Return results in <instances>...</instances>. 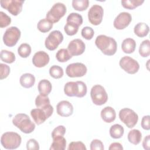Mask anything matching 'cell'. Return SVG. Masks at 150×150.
I'll return each mask as SVG.
<instances>
[{"mask_svg":"<svg viewBox=\"0 0 150 150\" xmlns=\"http://www.w3.org/2000/svg\"><path fill=\"white\" fill-rule=\"evenodd\" d=\"M119 118L129 128H133L138 120V114L132 110L128 108L121 109L119 112Z\"/></svg>","mask_w":150,"mask_h":150,"instance_id":"obj_7","label":"cell"},{"mask_svg":"<svg viewBox=\"0 0 150 150\" xmlns=\"http://www.w3.org/2000/svg\"><path fill=\"white\" fill-rule=\"evenodd\" d=\"M81 36L86 40H91L94 35V31L91 27H84L81 32Z\"/></svg>","mask_w":150,"mask_h":150,"instance_id":"obj_39","label":"cell"},{"mask_svg":"<svg viewBox=\"0 0 150 150\" xmlns=\"http://www.w3.org/2000/svg\"><path fill=\"white\" fill-rule=\"evenodd\" d=\"M38 89L40 94L43 96H48L52 89L51 83L46 79L41 80L38 85Z\"/></svg>","mask_w":150,"mask_h":150,"instance_id":"obj_23","label":"cell"},{"mask_svg":"<svg viewBox=\"0 0 150 150\" xmlns=\"http://www.w3.org/2000/svg\"><path fill=\"white\" fill-rule=\"evenodd\" d=\"M63 40V35L61 32L57 30H53L45 39V47L49 50H54Z\"/></svg>","mask_w":150,"mask_h":150,"instance_id":"obj_9","label":"cell"},{"mask_svg":"<svg viewBox=\"0 0 150 150\" xmlns=\"http://www.w3.org/2000/svg\"><path fill=\"white\" fill-rule=\"evenodd\" d=\"M90 96L93 103L97 105H103L108 100V94L105 88L100 84L92 87Z\"/></svg>","mask_w":150,"mask_h":150,"instance_id":"obj_5","label":"cell"},{"mask_svg":"<svg viewBox=\"0 0 150 150\" xmlns=\"http://www.w3.org/2000/svg\"><path fill=\"white\" fill-rule=\"evenodd\" d=\"M95 44L105 55L112 56L117 52V43L111 37L104 35H98L96 39Z\"/></svg>","mask_w":150,"mask_h":150,"instance_id":"obj_1","label":"cell"},{"mask_svg":"<svg viewBox=\"0 0 150 150\" xmlns=\"http://www.w3.org/2000/svg\"><path fill=\"white\" fill-rule=\"evenodd\" d=\"M0 69H1V80H3L6 78L10 73V67L7 64L1 63L0 64Z\"/></svg>","mask_w":150,"mask_h":150,"instance_id":"obj_42","label":"cell"},{"mask_svg":"<svg viewBox=\"0 0 150 150\" xmlns=\"http://www.w3.org/2000/svg\"><path fill=\"white\" fill-rule=\"evenodd\" d=\"M21 30L16 26H11L8 28L4 35L3 41L4 44L8 47H12L16 45L21 37Z\"/></svg>","mask_w":150,"mask_h":150,"instance_id":"obj_8","label":"cell"},{"mask_svg":"<svg viewBox=\"0 0 150 150\" xmlns=\"http://www.w3.org/2000/svg\"><path fill=\"white\" fill-rule=\"evenodd\" d=\"M144 2V0H125L121 1L122 6L128 9H134L141 5Z\"/></svg>","mask_w":150,"mask_h":150,"instance_id":"obj_32","label":"cell"},{"mask_svg":"<svg viewBox=\"0 0 150 150\" xmlns=\"http://www.w3.org/2000/svg\"><path fill=\"white\" fill-rule=\"evenodd\" d=\"M149 115H145L142 117L141 120V127L144 129L149 130L150 124H149Z\"/></svg>","mask_w":150,"mask_h":150,"instance_id":"obj_45","label":"cell"},{"mask_svg":"<svg viewBox=\"0 0 150 150\" xmlns=\"http://www.w3.org/2000/svg\"><path fill=\"white\" fill-rule=\"evenodd\" d=\"M87 71V67L82 63H73L69 64L66 69V73L70 77L84 76Z\"/></svg>","mask_w":150,"mask_h":150,"instance_id":"obj_12","label":"cell"},{"mask_svg":"<svg viewBox=\"0 0 150 150\" xmlns=\"http://www.w3.org/2000/svg\"><path fill=\"white\" fill-rule=\"evenodd\" d=\"M12 124L25 134H30L35 129V124L26 114H17L12 119Z\"/></svg>","mask_w":150,"mask_h":150,"instance_id":"obj_3","label":"cell"},{"mask_svg":"<svg viewBox=\"0 0 150 150\" xmlns=\"http://www.w3.org/2000/svg\"><path fill=\"white\" fill-rule=\"evenodd\" d=\"M56 111L58 115L61 117H67L73 112V107L68 101L63 100L59 102L56 105Z\"/></svg>","mask_w":150,"mask_h":150,"instance_id":"obj_16","label":"cell"},{"mask_svg":"<svg viewBox=\"0 0 150 150\" xmlns=\"http://www.w3.org/2000/svg\"><path fill=\"white\" fill-rule=\"evenodd\" d=\"M149 31L148 25L144 22H139L137 23L134 29V33L139 38H143L148 35Z\"/></svg>","mask_w":150,"mask_h":150,"instance_id":"obj_25","label":"cell"},{"mask_svg":"<svg viewBox=\"0 0 150 150\" xmlns=\"http://www.w3.org/2000/svg\"><path fill=\"white\" fill-rule=\"evenodd\" d=\"M24 2L23 0H2L0 3L2 8L6 9L12 15L17 16L22 11Z\"/></svg>","mask_w":150,"mask_h":150,"instance_id":"obj_11","label":"cell"},{"mask_svg":"<svg viewBox=\"0 0 150 150\" xmlns=\"http://www.w3.org/2000/svg\"><path fill=\"white\" fill-rule=\"evenodd\" d=\"M79 26L70 23V22H67L66 24L64 25V30L66 33L69 36H73L76 35L78 30H79Z\"/></svg>","mask_w":150,"mask_h":150,"instance_id":"obj_37","label":"cell"},{"mask_svg":"<svg viewBox=\"0 0 150 150\" xmlns=\"http://www.w3.org/2000/svg\"><path fill=\"white\" fill-rule=\"evenodd\" d=\"M11 23V18L5 12H0V27L1 28L8 26Z\"/></svg>","mask_w":150,"mask_h":150,"instance_id":"obj_38","label":"cell"},{"mask_svg":"<svg viewBox=\"0 0 150 150\" xmlns=\"http://www.w3.org/2000/svg\"><path fill=\"white\" fill-rule=\"evenodd\" d=\"M0 57L2 62L6 63H12L15 61V54L7 50H2L0 54Z\"/></svg>","mask_w":150,"mask_h":150,"instance_id":"obj_30","label":"cell"},{"mask_svg":"<svg viewBox=\"0 0 150 150\" xmlns=\"http://www.w3.org/2000/svg\"><path fill=\"white\" fill-rule=\"evenodd\" d=\"M49 54L44 51H39L35 53L32 57L33 64L36 67H42L47 65L49 62Z\"/></svg>","mask_w":150,"mask_h":150,"instance_id":"obj_17","label":"cell"},{"mask_svg":"<svg viewBox=\"0 0 150 150\" xmlns=\"http://www.w3.org/2000/svg\"><path fill=\"white\" fill-rule=\"evenodd\" d=\"M66 131V129L65 127L63 125H59L54 128L52 132V138L58 137V136H64Z\"/></svg>","mask_w":150,"mask_h":150,"instance_id":"obj_41","label":"cell"},{"mask_svg":"<svg viewBox=\"0 0 150 150\" xmlns=\"http://www.w3.org/2000/svg\"><path fill=\"white\" fill-rule=\"evenodd\" d=\"M35 105L37 108H40L45 110L49 109L52 107L50 104L49 98L47 96L39 94L35 99Z\"/></svg>","mask_w":150,"mask_h":150,"instance_id":"obj_20","label":"cell"},{"mask_svg":"<svg viewBox=\"0 0 150 150\" xmlns=\"http://www.w3.org/2000/svg\"><path fill=\"white\" fill-rule=\"evenodd\" d=\"M86 49L84 42L80 39H75L70 41L67 46V50L70 54L73 56H79L82 54Z\"/></svg>","mask_w":150,"mask_h":150,"instance_id":"obj_15","label":"cell"},{"mask_svg":"<svg viewBox=\"0 0 150 150\" xmlns=\"http://www.w3.org/2000/svg\"><path fill=\"white\" fill-rule=\"evenodd\" d=\"M142 146L144 149L146 150H149L150 147V135H146L142 141Z\"/></svg>","mask_w":150,"mask_h":150,"instance_id":"obj_46","label":"cell"},{"mask_svg":"<svg viewBox=\"0 0 150 150\" xmlns=\"http://www.w3.org/2000/svg\"><path fill=\"white\" fill-rule=\"evenodd\" d=\"M127 138L130 143L134 145H138L141 141L142 134L139 130L134 129L128 132Z\"/></svg>","mask_w":150,"mask_h":150,"instance_id":"obj_27","label":"cell"},{"mask_svg":"<svg viewBox=\"0 0 150 150\" xmlns=\"http://www.w3.org/2000/svg\"><path fill=\"white\" fill-rule=\"evenodd\" d=\"M66 22L76 24L80 26L83 23V18L79 13L72 12L67 16Z\"/></svg>","mask_w":150,"mask_h":150,"instance_id":"obj_36","label":"cell"},{"mask_svg":"<svg viewBox=\"0 0 150 150\" xmlns=\"http://www.w3.org/2000/svg\"><path fill=\"white\" fill-rule=\"evenodd\" d=\"M30 115L37 125L43 124L50 115L44 110L40 108H33L30 111Z\"/></svg>","mask_w":150,"mask_h":150,"instance_id":"obj_18","label":"cell"},{"mask_svg":"<svg viewBox=\"0 0 150 150\" xmlns=\"http://www.w3.org/2000/svg\"><path fill=\"white\" fill-rule=\"evenodd\" d=\"M104 9L99 5H94L88 12V19L89 22L93 25H100L103 20Z\"/></svg>","mask_w":150,"mask_h":150,"instance_id":"obj_13","label":"cell"},{"mask_svg":"<svg viewBox=\"0 0 150 150\" xmlns=\"http://www.w3.org/2000/svg\"><path fill=\"white\" fill-rule=\"evenodd\" d=\"M68 150H86L87 148L84 144L81 141L71 142L69 144Z\"/></svg>","mask_w":150,"mask_h":150,"instance_id":"obj_40","label":"cell"},{"mask_svg":"<svg viewBox=\"0 0 150 150\" xmlns=\"http://www.w3.org/2000/svg\"><path fill=\"white\" fill-rule=\"evenodd\" d=\"M22 142L20 135L15 132H6L1 137V143L2 146L7 149L18 148Z\"/></svg>","mask_w":150,"mask_h":150,"instance_id":"obj_4","label":"cell"},{"mask_svg":"<svg viewBox=\"0 0 150 150\" xmlns=\"http://www.w3.org/2000/svg\"><path fill=\"white\" fill-rule=\"evenodd\" d=\"M67 11L66 5L61 2L55 3L46 13V18L53 23H56L64 16Z\"/></svg>","mask_w":150,"mask_h":150,"instance_id":"obj_6","label":"cell"},{"mask_svg":"<svg viewBox=\"0 0 150 150\" xmlns=\"http://www.w3.org/2000/svg\"><path fill=\"white\" fill-rule=\"evenodd\" d=\"M136 47V42L132 38L125 39L121 44V49L125 53L130 54L133 53Z\"/></svg>","mask_w":150,"mask_h":150,"instance_id":"obj_24","label":"cell"},{"mask_svg":"<svg viewBox=\"0 0 150 150\" xmlns=\"http://www.w3.org/2000/svg\"><path fill=\"white\" fill-rule=\"evenodd\" d=\"M89 5L88 0H73L72 6L78 11H83L87 9Z\"/></svg>","mask_w":150,"mask_h":150,"instance_id":"obj_33","label":"cell"},{"mask_svg":"<svg viewBox=\"0 0 150 150\" xmlns=\"http://www.w3.org/2000/svg\"><path fill=\"white\" fill-rule=\"evenodd\" d=\"M132 21L131 15L127 12L120 13L114 19L113 25L115 28L122 30L127 28Z\"/></svg>","mask_w":150,"mask_h":150,"instance_id":"obj_14","label":"cell"},{"mask_svg":"<svg viewBox=\"0 0 150 150\" xmlns=\"http://www.w3.org/2000/svg\"><path fill=\"white\" fill-rule=\"evenodd\" d=\"M124 133V129L120 124H114L110 128V135L114 139L121 138L123 136Z\"/></svg>","mask_w":150,"mask_h":150,"instance_id":"obj_26","label":"cell"},{"mask_svg":"<svg viewBox=\"0 0 150 150\" xmlns=\"http://www.w3.org/2000/svg\"><path fill=\"white\" fill-rule=\"evenodd\" d=\"M120 67L128 74H133L138 72L139 69L138 62L129 56H124L120 60Z\"/></svg>","mask_w":150,"mask_h":150,"instance_id":"obj_10","label":"cell"},{"mask_svg":"<svg viewBox=\"0 0 150 150\" xmlns=\"http://www.w3.org/2000/svg\"><path fill=\"white\" fill-rule=\"evenodd\" d=\"M91 150H103L104 145L101 141L99 139H93L90 143Z\"/></svg>","mask_w":150,"mask_h":150,"instance_id":"obj_43","label":"cell"},{"mask_svg":"<svg viewBox=\"0 0 150 150\" xmlns=\"http://www.w3.org/2000/svg\"><path fill=\"white\" fill-rule=\"evenodd\" d=\"M53 23L50 21L47 18H44L38 22L37 24V28L40 32L46 33L51 30L53 27Z\"/></svg>","mask_w":150,"mask_h":150,"instance_id":"obj_28","label":"cell"},{"mask_svg":"<svg viewBox=\"0 0 150 150\" xmlns=\"http://www.w3.org/2000/svg\"><path fill=\"white\" fill-rule=\"evenodd\" d=\"M109 150H113V149H116V150H122L123 147L122 145L119 143V142H113L111 144L108 148Z\"/></svg>","mask_w":150,"mask_h":150,"instance_id":"obj_47","label":"cell"},{"mask_svg":"<svg viewBox=\"0 0 150 150\" xmlns=\"http://www.w3.org/2000/svg\"><path fill=\"white\" fill-rule=\"evenodd\" d=\"M26 149L28 150H38L39 149V144L36 139L31 138L26 143Z\"/></svg>","mask_w":150,"mask_h":150,"instance_id":"obj_44","label":"cell"},{"mask_svg":"<svg viewBox=\"0 0 150 150\" xmlns=\"http://www.w3.org/2000/svg\"><path fill=\"white\" fill-rule=\"evenodd\" d=\"M87 91V86L82 81H69L64 86V94L69 97L81 98L86 95Z\"/></svg>","mask_w":150,"mask_h":150,"instance_id":"obj_2","label":"cell"},{"mask_svg":"<svg viewBox=\"0 0 150 150\" xmlns=\"http://www.w3.org/2000/svg\"><path fill=\"white\" fill-rule=\"evenodd\" d=\"M66 146V140L63 136H58L53 138V142L50 150H64Z\"/></svg>","mask_w":150,"mask_h":150,"instance_id":"obj_22","label":"cell"},{"mask_svg":"<svg viewBox=\"0 0 150 150\" xmlns=\"http://www.w3.org/2000/svg\"><path fill=\"white\" fill-rule=\"evenodd\" d=\"M19 82L23 87L29 88L34 85L35 83V77L32 74L28 73H25L21 76Z\"/></svg>","mask_w":150,"mask_h":150,"instance_id":"obj_21","label":"cell"},{"mask_svg":"<svg viewBox=\"0 0 150 150\" xmlns=\"http://www.w3.org/2000/svg\"><path fill=\"white\" fill-rule=\"evenodd\" d=\"M49 74L54 79H58L63 77L64 72L63 68L57 65H53L49 69Z\"/></svg>","mask_w":150,"mask_h":150,"instance_id":"obj_35","label":"cell"},{"mask_svg":"<svg viewBox=\"0 0 150 150\" xmlns=\"http://www.w3.org/2000/svg\"><path fill=\"white\" fill-rule=\"evenodd\" d=\"M32 49L28 43H22L18 49V54L22 58L28 57L31 53Z\"/></svg>","mask_w":150,"mask_h":150,"instance_id":"obj_34","label":"cell"},{"mask_svg":"<svg viewBox=\"0 0 150 150\" xmlns=\"http://www.w3.org/2000/svg\"><path fill=\"white\" fill-rule=\"evenodd\" d=\"M71 57L72 56L66 49H60L56 54V58L59 62L63 63L67 62Z\"/></svg>","mask_w":150,"mask_h":150,"instance_id":"obj_29","label":"cell"},{"mask_svg":"<svg viewBox=\"0 0 150 150\" xmlns=\"http://www.w3.org/2000/svg\"><path fill=\"white\" fill-rule=\"evenodd\" d=\"M101 117L104 122L111 123L113 122L116 118L115 111L111 107H105L101 111Z\"/></svg>","mask_w":150,"mask_h":150,"instance_id":"obj_19","label":"cell"},{"mask_svg":"<svg viewBox=\"0 0 150 150\" xmlns=\"http://www.w3.org/2000/svg\"><path fill=\"white\" fill-rule=\"evenodd\" d=\"M139 53L142 57H146L150 54V41L148 39L142 42L139 47Z\"/></svg>","mask_w":150,"mask_h":150,"instance_id":"obj_31","label":"cell"}]
</instances>
